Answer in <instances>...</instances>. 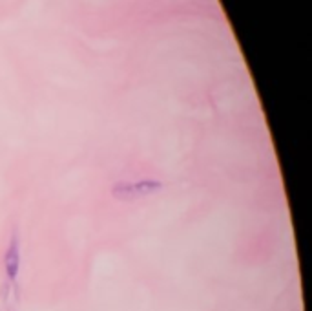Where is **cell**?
Masks as SVG:
<instances>
[{
    "instance_id": "1",
    "label": "cell",
    "mask_w": 312,
    "mask_h": 311,
    "mask_svg": "<svg viewBox=\"0 0 312 311\" xmlns=\"http://www.w3.org/2000/svg\"><path fill=\"white\" fill-rule=\"evenodd\" d=\"M159 180H137V182H121L113 187V196L119 200H139V198H146L150 194H155L157 190H161Z\"/></svg>"
},
{
    "instance_id": "2",
    "label": "cell",
    "mask_w": 312,
    "mask_h": 311,
    "mask_svg": "<svg viewBox=\"0 0 312 311\" xmlns=\"http://www.w3.org/2000/svg\"><path fill=\"white\" fill-rule=\"evenodd\" d=\"M4 273H6L7 282L17 289V280H19L20 273V244L17 234H13L9 246L6 247V253H4Z\"/></svg>"
}]
</instances>
